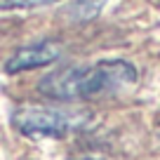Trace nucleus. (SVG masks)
<instances>
[{
    "label": "nucleus",
    "instance_id": "1",
    "mask_svg": "<svg viewBox=\"0 0 160 160\" xmlns=\"http://www.w3.org/2000/svg\"><path fill=\"white\" fill-rule=\"evenodd\" d=\"M137 68L127 59H101L90 66H64L40 78L38 92L54 101L94 99L115 94L137 82Z\"/></svg>",
    "mask_w": 160,
    "mask_h": 160
},
{
    "label": "nucleus",
    "instance_id": "5",
    "mask_svg": "<svg viewBox=\"0 0 160 160\" xmlns=\"http://www.w3.org/2000/svg\"><path fill=\"white\" fill-rule=\"evenodd\" d=\"M52 2H59V0H0V10H35Z\"/></svg>",
    "mask_w": 160,
    "mask_h": 160
},
{
    "label": "nucleus",
    "instance_id": "2",
    "mask_svg": "<svg viewBox=\"0 0 160 160\" xmlns=\"http://www.w3.org/2000/svg\"><path fill=\"white\" fill-rule=\"evenodd\" d=\"M87 120L82 111H64L52 106H19L12 113L10 122L19 134L24 137H66L68 132L78 130Z\"/></svg>",
    "mask_w": 160,
    "mask_h": 160
},
{
    "label": "nucleus",
    "instance_id": "4",
    "mask_svg": "<svg viewBox=\"0 0 160 160\" xmlns=\"http://www.w3.org/2000/svg\"><path fill=\"white\" fill-rule=\"evenodd\" d=\"M106 0H68L59 14L71 24H87L101 12Z\"/></svg>",
    "mask_w": 160,
    "mask_h": 160
},
{
    "label": "nucleus",
    "instance_id": "3",
    "mask_svg": "<svg viewBox=\"0 0 160 160\" xmlns=\"http://www.w3.org/2000/svg\"><path fill=\"white\" fill-rule=\"evenodd\" d=\"M59 57H61V45L57 40H40V42H33V45L19 47L5 61V73L17 75V73H24V71L42 68V66L54 64Z\"/></svg>",
    "mask_w": 160,
    "mask_h": 160
}]
</instances>
